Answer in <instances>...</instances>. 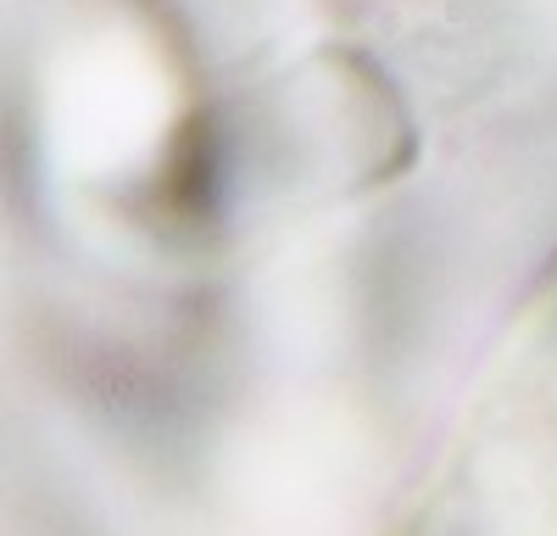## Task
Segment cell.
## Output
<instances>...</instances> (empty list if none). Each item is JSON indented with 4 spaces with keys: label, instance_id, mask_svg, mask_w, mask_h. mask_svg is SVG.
Here are the masks:
<instances>
[{
    "label": "cell",
    "instance_id": "cell-1",
    "mask_svg": "<svg viewBox=\"0 0 557 536\" xmlns=\"http://www.w3.org/2000/svg\"><path fill=\"white\" fill-rule=\"evenodd\" d=\"M178 73L139 28L101 23L57 57L45 89V141L62 179L84 191H134L178 134Z\"/></svg>",
    "mask_w": 557,
    "mask_h": 536
},
{
    "label": "cell",
    "instance_id": "cell-2",
    "mask_svg": "<svg viewBox=\"0 0 557 536\" xmlns=\"http://www.w3.org/2000/svg\"><path fill=\"white\" fill-rule=\"evenodd\" d=\"M173 12L196 28L223 62H278L318 28V0H173Z\"/></svg>",
    "mask_w": 557,
    "mask_h": 536
}]
</instances>
